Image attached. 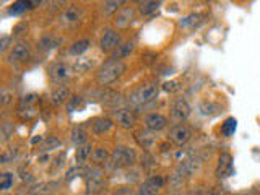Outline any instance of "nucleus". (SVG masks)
I'll list each match as a JSON object with an SVG mask.
<instances>
[{
	"label": "nucleus",
	"mask_w": 260,
	"mask_h": 195,
	"mask_svg": "<svg viewBox=\"0 0 260 195\" xmlns=\"http://www.w3.org/2000/svg\"><path fill=\"white\" fill-rule=\"evenodd\" d=\"M137 161H139V155L137 151L129 145H117L116 148L111 151V160L108 166L114 171L120 169H132Z\"/></svg>",
	"instance_id": "nucleus-1"
},
{
	"label": "nucleus",
	"mask_w": 260,
	"mask_h": 195,
	"mask_svg": "<svg viewBox=\"0 0 260 195\" xmlns=\"http://www.w3.org/2000/svg\"><path fill=\"white\" fill-rule=\"evenodd\" d=\"M127 72V64L119 60H106L96 72V82L101 86H109L120 80Z\"/></svg>",
	"instance_id": "nucleus-2"
},
{
	"label": "nucleus",
	"mask_w": 260,
	"mask_h": 195,
	"mask_svg": "<svg viewBox=\"0 0 260 195\" xmlns=\"http://www.w3.org/2000/svg\"><path fill=\"white\" fill-rule=\"evenodd\" d=\"M160 96V85L158 83H143L127 94V103L130 106H146L148 103L156 101Z\"/></svg>",
	"instance_id": "nucleus-3"
},
{
	"label": "nucleus",
	"mask_w": 260,
	"mask_h": 195,
	"mask_svg": "<svg viewBox=\"0 0 260 195\" xmlns=\"http://www.w3.org/2000/svg\"><path fill=\"white\" fill-rule=\"evenodd\" d=\"M106 187V176L101 167L94 166L85 172V195H98Z\"/></svg>",
	"instance_id": "nucleus-4"
},
{
	"label": "nucleus",
	"mask_w": 260,
	"mask_h": 195,
	"mask_svg": "<svg viewBox=\"0 0 260 195\" xmlns=\"http://www.w3.org/2000/svg\"><path fill=\"white\" fill-rule=\"evenodd\" d=\"M72 68L63 62H56L47 68V75H49L51 85H54L56 88L65 86L72 78Z\"/></svg>",
	"instance_id": "nucleus-5"
},
{
	"label": "nucleus",
	"mask_w": 260,
	"mask_h": 195,
	"mask_svg": "<svg viewBox=\"0 0 260 195\" xmlns=\"http://www.w3.org/2000/svg\"><path fill=\"white\" fill-rule=\"evenodd\" d=\"M29 57H31V44L26 39H20L13 44V47L7 54V62L12 65H20L28 62Z\"/></svg>",
	"instance_id": "nucleus-6"
},
{
	"label": "nucleus",
	"mask_w": 260,
	"mask_h": 195,
	"mask_svg": "<svg viewBox=\"0 0 260 195\" xmlns=\"http://www.w3.org/2000/svg\"><path fill=\"white\" fill-rule=\"evenodd\" d=\"M122 43H124V39H122V36L117 29L104 28L103 34H101V38H99V49L103 51L104 54L111 56Z\"/></svg>",
	"instance_id": "nucleus-7"
},
{
	"label": "nucleus",
	"mask_w": 260,
	"mask_h": 195,
	"mask_svg": "<svg viewBox=\"0 0 260 195\" xmlns=\"http://www.w3.org/2000/svg\"><path fill=\"white\" fill-rule=\"evenodd\" d=\"M113 117L114 122L119 125L120 129L124 130H134L137 122H139V117H137L135 111H132L130 108H117L113 111Z\"/></svg>",
	"instance_id": "nucleus-8"
},
{
	"label": "nucleus",
	"mask_w": 260,
	"mask_h": 195,
	"mask_svg": "<svg viewBox=\"0 0 260 195\" xmlns=\"http://www.w3.org/2000/svg\"><path fill=\"white\" fill-rule=\"evenodd\" d=\"M164 187V177L163 176H150L145 181H142L137 187L135 195H160Z\"/></svg>",
	"instance_id": "nucleus-9"
},
{
	"label": "nucleus",
	"mask_w": 260,
	"mask_h": 195,
	"mask_svg": "<svg viewBox=\"0 0 260 195\" xmlns=\"http://www.w3.org/2000/svg\"><path fill=\"white\" fill-rule=\"evenodd\" d=\"M168 139L171 140L176 146H185L190 140H192V130L182 122L174 124L173 127H169Z\"/></svg>",
	"instance_id": "nucleus-10"
},
{
	"label": "nucleus",
	"mask_w": 260,
	"mask_h": 195,
	"mask_svg": "<svg viewBox=\"0 0 260 195\" xmlns=\"http://www.w3.org/2000/svg\"><path fill=\"white\" fill-rule=\"evenodd\" d=\"M169 112H171V120H176L177 124H180L190 117V114H192V106H190L185 98H177L171 103Z\"/></svg>",
	"instance_id": "nucleus-11"
},
{
	"label": "nucleus",
	"mask_w": 260,
	"mask_h": 195,
	"mask_svg": "<svg viewBox=\"0 0 260 195\" xmlns=\"http://www.w3.org/2000/svg\"><path fill=\"white\" fill-rule=\"evenodd\" d=\"M234 172V161H232L231 153L223 151L218 156V163H216V169H215V176L218 179H225L232 176Z\"/></svg>",
	"instance_id": "nucleus-12"
},
{
	"label": "nucleus",
	"mask_w": 260,
	"mask_h": 195,
	"mask_svg": "<svg viewBox=\"0 0 260 195\" xmlns=\"http://www.w3.org/2000/svg\"><path fill=\"white\" fill-rule=\"evenodd\" d=\"M83 17V8L80 5L77 3H70V5H65V8L62 10L60 15H59V22L62 25H75L82 20Z\"/></svg>",
	"instance_id": "nucleus-13"
},
{
	"label": "nucleus",
	"mask_w": 260,
	"mask_h": 195,
	"mask_svg": "<svg viewBox=\"0 0 260 195\" xmlns=\"http://www.w3.org/2000/svg\"><path fill=\"white\" fill-rule=\"evenodd\" d=\"M143 125H145V129L153 132V134H156V132H161L168 127L169 119L160 112H150L145 115V119H143Z\"/></svg>",
	"instance_id": "nucleus-14"
},
{
	"label": "nucleus",
	"mask_w": 260,
	"mask_h": 195,
	"mask_svg": "<svg viewBox=\"0 0 260 195\" xmlns=\"http://www.w3.org/2000/svg\"><path fill=\"white\" fill-rule=\"evenodd\" d=\"M116 125L114 119L108 117V115H99V117H94L89 120V130H91L93 135H104L108 132L113 130V127Z\"/></svg>",
	"instance_id": "nucleus-15"
},
{
	"label": "nucleus",
	"mask_w": 260,
	"mask_h": 195,
	"mask_svg": "<svg viewBox=\"0 0 260 195\" xmlns=\"http://www.w3.org/2000/svg\"><path fill=\"white\" fill-rule=\"evenodd\" d=\"M135 18V10L132 7H122L117 13L114 15L113 23L117 29H127Z\"/></svg>",
	"instance_id": "nucleus-16"
},
{
	"label": "nucleus",
	"mask_w": 260,
	"mask_h": 195,
	"mask_svg": "<svg viewBox=\"0 0 260 195\" xmlns=\"http://www.w3.org/2000/svg\"><path fill=\"white\" fill-rule=\"evenodd\" d=\"M134 140H135V143L140 146L142 150H145V151H150L153 148V145H155V134L153 132H150L148 129H139V130H135L134 132Z\"/></svg>",
	"instance_id": "nucleus-17"
},
{
	"label": "nucleus",
	"mask_w": 260,
	"mask_h": 195,
	"mask_svg": "<svg viewBox=\"0 0 260 195\" xmlns=\"http://www.w3.org/2000/svg\"><path fill=\"white\" fill-rule=\"evenodd\" d=\"M72 98V91L68 86H60V88H56L52 89L51 94H49V103L52 108H60L63 104H67L70 101Z\"/></svg>",
	"instance_id": "nucleus-18"
},
{
	"label": "nucleus",
	"mask_w": 260,
	"mask_h": 195,
	"mask_svg": "<svg viewBox=\"0 0 260 195\" xmlns=\"http://www.w3.org/2000/svg\"><path fill=\"white\" fill-rule=\"evenodd\" d=\"M96 65H98V62L94 57L83 56V57H78V59L72 64V72L73 73H87L89 70H93Z\"/></svg>",
	"instance_id": "nucleus-19"
},
{
	"label": "nucleus",
	"mask_w": 260,
	"mask_h": 195,
	"mask_svg": "<svg viewBox=\"0 0 260 195\" xmlns=\"http://www.w3.org/2000/svg\"><path fill=\"white\" fill-rule=\"evenodd\" d=\"M135 51V43L134 41H124L117 49H116L113 54H111L109 59L111 60H119V62H124V59L127 57H130L132 52Z\"/></svg>",
	"instance_id": "nucleus-20"
},
{
	"label": "nucleus",
	"mask_w": 260,
	"mask_h": 195,
	"mask_svg": "<svg viewBox=\"0 0 260 195\" xmlns=\"http://www.w3.org/2000/svg\"><path fill=\"white\" fill-rule=\"evenodd\" d=\"M91 46H93L91 38H82V39L75 41V43L68 47V54L78 59V57H83L85 52H88L89 49H91Z\"/></svg>",
	"instance_id": "nucleus-21"
},
{
	"label": "nucleus",
	"mask_w": 260,
	"mask_h": 195,
	"mask_svg": "<svg viewBox=\"0 0 260 195\" xmlns=\"http://www.w3.org/2000/svg\"><path fill=\"white\" fill-rule=\"evenodd\" d=\"M36 5H41V2H31V0H20V2H15L8 7V15L10 17H20L28 10L34 8Z\"/></svg>",
	"instance_id": "nucleus-22"
},
{
	"label": "nucleus",
	"mask_w": 260,
	"mask_h": 195,
	"mask_svg": "<svg viewBox=\"0 0 260 195\" xmlns=\"http://www.w3.org/2000/svg\"><path fill=\"white\" fill-rule=\"evenodd\" d=\"M199 112L203 115V117H213V115L221 112V106H220V103H216V101L205 99V101L199 103Z\"/></svg>",
	"instance_id": "nucleus-23"
},
{
	"label": "nucleus",
	"mask_w": 260,
	"mask_h": 195,
	"mask_svg": "<svg viewBox=\"0 0 260 195\" xmlns=\"http://www.w3.org/2000/svg\"><path fill=\"white\" fill-rule=\"evenodd\" d=\"M111 160V151L106 148V146H96V148L93 150V155H91V161L94 166H104L108 165Z\"/></svg>",
	"instance_id": "nucleus-24"
},
{
	"label": "nucleus",
	"mask_w": 260,
	"mask_h": 195,
	"mask_svg": "<svg viewBox=\"0 0 260 195\" xmlns=\"http://www.w3.org/2000/svg\"><path fill=\"white\" fill-rule=\"evenodd\" d=\"M70 141L77 146V148L87 145L88 143V132L85 130L82 125H77V127H73L70 132Z\"/></svg>",
	"instance_id": "nucleus-25"
},
{
	"label": "nucleus",
	"mask_w": 260,
	"mask_h": 195,
	"mask_svg": "<svg viewBox=\"0 0 260 195\" xmlns=\"http://www.w3.org/2000/svg\"><path fill=\"white\" fill-rule=\"evenodd\" d=\"M93 145L91 143H87L80 146V148H77V153H75V160H77V165H85L88 160H91V155H93Z\"/></svg>",
	"instance_id": "nucleus-26"
},
{
	"label": "nucleus",
	"mask_w": 260,
	"mask_h": 195,
	"mask_svg": "<svg viewBox=\"0 0 260 195\" xmlns=\"http://www.w3.org/2000/svg\"><path fill=\"white\" fill-rule=\"evenodd\" d=\"M236 129H237V119L236 117H226L225 120H223L220 130H221V135L231 137V135H234Z\"/></svg>",
	"instance_id": "nucleus-27"
},
{
	"label": "nucleus",
	"mask_w": 260,
	"mask_h": 195,
	"mask_svg": "<svg viewBox=\"0 0 260 195\" xmlns=\"http://www.w3.org/2000/svg\"><path fill=\"white\" fill-rule=\"evenodd\" d=\"M200 18H203L200 13H189L187 17H184L182 20L179 22L180 25V28H189V29H192L197 26V23L200 22Z\"/></svg>",
	"instance_id": "nucleus-28"
},
{
	"label": "nucleus",
	"mask_w": 260,
	"mask_h": 195,
	"mask_svg": "<svg viewBox=\"0 0 260 195\" xmlns=\"http://www.w3.org/2000/svg\"><path fill=\"white\" fill-rule=\"evenodd\" d=\"M125 2H117V0H111V2H104L103 3V7H101V10H103V13L104 15H114L119 12V10L122 8V5H124Z\"/></svg>",
	"instance_id": "nucleus-29"
},
{
	"label": "nucleus",
	"mask_w": 260,
	"mask_h": 195,
	"mask_svg": "<svg viewBox=\"0 0 260 195\" xmlns=\"http://www.w3.org/2000/svg\"><path fill=\"white\" fill-rule=\"evenodd\" d=\"M160 7H161V2H140L139 3V12L143 15V17H146V15L155 13Z\"/></svg>",
	"instance_id": "nucleus-30"
},
{
	"label": "nucleus",
	"mask_w": 260,
	"mask_h": 195,
	"mask_svg": "<svg viewBox=\"0 0 260 195\" xmlns=\"http://www.w3.org/2000/svg\"><path fill=\"white\" fill-rule=\"evenodd\" d=\"M13 182H15V174L13 172H2L0 174V189H2L3 192L10 191V189L13 187Z\"/></svg>",
	"instance_id": "nucleus-31"
},
{
	"label": "nucleus",
	"mask_w": 260,
	"mask_h": 195,
	"mask_svg": "<svg viewBox=\"0 0 260 195\" xmlns=\"http://www.w3.org/2000/svg\"><path fill=\"white\" fill-rule=\"evenodd\" d=\"M59 146H62V141L57 139L56 135H51V137H47L44 140V143L41 145V151H51V150L59 148Z\"/></svg>",
	"instance_id": "nucleus-32"
},
{
	"label": "nucleus",
	"mask_w": 260,
	"mask_h": 195,
	"mask_svg": "<svg viewBox=\"0 0 260 195\" xmlns=\"http://www.w3.org/2000/svg\"><path fill=\"white\" fill-rule=\"evenodd\" d=\"M85 104V98L83 96H80V94H75V96H72L70 98V101H68L65 106H67V111L68 112H75V111H78L82 106Z\"/></svg>",
	"instance_id": "nucleus-33"
},
{
	"label": "nucleus",
	"mask_w": 260,
	"mask_h": 195,
	"mask_svg": "<svg viewBox=\"0 0 260 195\" xmlns=\"http://www.w3.org/2000/svg\"><path fill=\"white\" fill-rule=\"evenodd\" d=\"M180 88H182V85H180L179 80H166L161 85V89L163 91H166L169 94H176L180 91Z\"/></svg>",
	"instance_id": "nucleus-34"
},
{
	"label": "nucleus",
	"mask_w": 260,
	"mask_h": 195,
	"mask_svg": "<svg viewBox=\"0 0 260 195\" xmlns=\"http://www.w3.org/2000/svg\"><path fill=\"white\" fill-rule=\"evenodd\" d=\"M140 165H142V167L143 169H153L155 167V165H156V161H155V158H153V155L150 151H145L142 155V158H140Z\"/></svg>",
	"instance_id": "nucleus-35"
},
{
	"label": "nucleus",
	"mask_w": 260,
	"mask_h": 195,
	"mask_svg": "<svg viewBox=\"0 0 260 195\" xmlns=\"http://www.w3.org/2000/svg\"><path fill=\"white\" fill-rule=\"evenodd\" d=\"M28 28H29V26H28V23H26V22H20L18 25H15L13 31H12V38H17L20 41L21 36L28 33Z\"/></svg>",
	"instance_id": "nucleus-36"
},
{
	"label": "nucleus",
	"mask_w": 260,
	"mask_h": 195,
	"mask_svg": "<svg viewBox=\"0 0 260 195\" xmlns=\"http://www.w3.org/2000/svg\"><path fill=\"white\" fill-rule=\"evenodd\" d=\"M13 38L8 34H3L2 39H0V51H2V54H8L10 49L13 47Z\"/></svg>",
	"instance_id": "nucleus-37"
},
{
	"label": "nucleus",
	"mask_w": 260,
	"mask_h": 195,
	"mask_svg": "<svg viewBox=\"0 0 260 195\" xmlns=\"http://www.w3.org/2000/svg\"><path fill=\"white\" fill-rule=\"evenodd\" d=\"M15 99V93L8 88H2V93H0V101H2V106H8L10 103H13Z\"/></svg>",
	"instance_id": "nucleus-38"
},
{
	"label": "nucleus",
	"mask_w": 260,
	"mask_h": 195,
	"mask_svg": "<svg viewBox=\"0 0 260 195\" xmlns=\"http://www.w3.org/2000/svg\"><path fill=\"white\" fill-rule=\"evenodd\" d=\"M38 47L42 51H51L52 47H56L54 46V38H52V36H44V38L38 43Z\"/></svg>",
	"instance_id": "nucleus-39"
},
{
	"label": "nucleus",
	"mask_w": 260,
	"mask_h": 195,
	"mask_svg": "<svg viewBox=\"0 0 260 195\" xmlns=\"http://www.w3.org/2000/svg\"><path fill=\"white\" fill-rule=\"evenodd\" d=\"M113 195H135V191L132 186H119L114 189Z\"/></svg>",
	"instance_id": "nucleus-40"
},
{
	"label": "nucleus",
	"mask_w": 260,
	"mask_h": 195,
	"mask_svg": "<svg viewBox=\"0 0 260 195\" xmlns=\"http://www.w3.org/2000/svg\"><path fill=\"white\" fill-rule=\"evenodd\" d=\"M52 184H41V186L38 187V189H34L33 192V195H51L52 194Z\"/></svg>",
	"instance_id": "nucleus-41"
}]
</instances>
